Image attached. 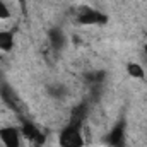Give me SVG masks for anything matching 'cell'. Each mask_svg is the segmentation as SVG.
Returning a JSON list of instances; mask_svg holds the SVG:
<instances>
[{
	"mask_svg": "<svg viewBox=\"0 0 147 147\" xmlns=\"http://www.w3.org/2000/svg\"><path fill=\"white\" fill-rule=\"evenodd\" d=\"M77 21H79L80 24L91 26V24H105V22L108 21V17H106L105 14H101V12L91 9V7H80V9H79V14H77Z\"/></svg>",
	"mask_w": 147,
	"mask_h": 147,
	"instance_id": "7a4b0ae2",
	"label": "cell"
},
{
	"mask_svg": "<svg viewBox=\"0 0 147 147\" xmlns=\"http://www.w3.org/2000/svg\"><path fill=\"white\" fill-rule=\"evenodd\" d=\"M60 146L62 147H82V135L80 127L69 125L60 134Z\"/></svg>",
	"mask_w": 147,
	"mask_h": 147,
	"instance_id": "6da1fadb",
	"label": "cell"
},
{
	"mask_svg": "<svg viewBox=\"0 0 147 147\" xmlns=\"http://www.w3.org/2000/svg\"><path fill=\"white\" fill-rule=\"evenodd\" d=\"M105 142L110 147H125V121H120L111 128Z\"/></svg>",
	"mask_w": 147,
	"mask_h": 147,
	"instance_id": "3957f363",
	"label": "cell"
},
{
	"mask_svg": "<svg viewBox=\"0 0 147 147\" xmlns=\"http://www.w3.org/2000/svg\"><path fill=\"white\" fill-rule=\"evenodd\" d=\"M86 115H87V106H86V105H79V106H75L74 111H72V116H70V123H69V125L80 127L82 121H84V118H86Z\"/></svg>",
	"mask_w": 147,
	"mask_h": 147,
	"instance_id": "8992f818",
	"label": "cell"
},
{
	"mask_svg": "<svg viewBox=\"0 0 147 147\" xmlns=\"http://www.w3.org/2000/svg\"><path fill=\"white\" fill-rule=\"evenodd\" d=\"M21 2V7H22V10H26V0H19Z\"/></svg>",
	"mask_w": 147,
	"mask_h": 147,
	"instance_id": "8fae6325",
	"label": "cell"
},
{
	"mask_svg": "<svg viewBox=\"0 0 147 147\" xmlns=\"http://www.w3.org/2000/svg\"><path fill=\"white\" fill-rule=\"evenodd\" d=\"M10 17V10L7 9V5L0 0V19H9Z\"/></svg>",
	"mask_w": 147,
	"mask_h": 147,
	"instance_id": "30bf717a",
	"label": "cell"
},
{
	"mask_svg": "<svg viewBox=\"0 0 147 147\" xmlns=\"http://www.w3.org/2000/svg\"><path fill=\"white\" fill-rule=\"evenodd\" d=\"M127 70L132 77H137V79H142L144 77V69L139 65V63H128L127 65Z\"/></svg>",
	"mask_w": 147,
	"mask_h": 147,
	"instance_id": "9c48e42d",
	"label": "cell"
},
{
	"mask_svg": "<svg viewBox=\"0 0 147 147\" xmlns=\"http://www.w3.org/2000/svg\"><path fill=\"white\" fill-rule=\"evenodd\" d=\"M14 46V34L9 31H0V50L10 51Z\"/></svg>",
	"mask_w": 147,
	"mask_h": 147,
	"instance_id": "52a82bcc",
	"label": "cell"
},
{
	"mask_svg": "<svg viewBox=\"0 0 147 147\" xmlns=\"http://www.w3.org/2000/svg\"><path fill=\"white\" fill-rule=\"evenodd\" d=\"M21 130H22V135H24L28 140L34 142L36 146H43V144H45V135H43V132L38 128L36 125H33L31 121H24Z\"/></svg>",
	"mask_w": 147,
	"mask_h": 147,
	"instance_id": "277c9868",
	"label": "cell"
},
{
	"mask_svg": "<svg viewBox=\"0 0 147 147\" xmlns=\"http://www.w3.org/2000/svg\"><path fill=\"white\" fill-rule=\"evenodd\" d=\"M0 140L3 142L5 147H21L19 132L14 127H3V128H0Z\"/></svg>",
	"mask_w": 147,
	"mask_h": 147,
	"instance_id": "5b68a950",
	"label": "cell"
},
{
	"mask_svg": "<svg viewBox=\"0 0 147 147\" xmlns=\"http://www.w3.org/2000/svg\"><path fill=\"white\" fill-rule=\"evenodd\" d=\"M48 38H50V41H51V45H53V48H62L63 46V34H62V31L60 29H51L50 33H48Z\"/></svg>",
	"mask_w": 147,
	"mask_h": 147,
	"instance_id": "ba28073f",
	"label": "cell"
},
{
	"mask_svg": "<svg viewBox=\"0 0 147 147\" xmlns=\"http://www.w3.org/2000/svg\"><path fill=\"white\" fill-rule=\"evenodd\" d=\"M146 55H147V46H146Z\"/></svg>",
	"mask_w": 147,
	"mask_h": 147,
	"instance_id": "7c38bea8",
	"label": "cell"
}]
</instances>
